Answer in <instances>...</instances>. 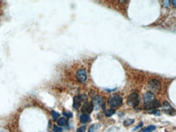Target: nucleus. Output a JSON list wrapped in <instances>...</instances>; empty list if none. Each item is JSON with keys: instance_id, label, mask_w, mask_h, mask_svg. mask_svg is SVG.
I'll use <instances>...</instances> for the list:
<instances>
[{"instance_id": "f257e3e1", "label": "nucleus", "mask_w": 176, "mask_h": 132, "mask_svg": "<svg viewBox=\"0 0 176 132\" xmlns=\"http://www.w3.org/2000/svg\"><path fill=\"white\" fill-rule=\"evenodd\" d=\"M123 104V98L119 95H115L111 97L108 100V105L111 107V109L114 108H119Z\"/></svg>"}, {"instance_id": "f03ea898", "label": "nucleus", "mask_w": 176, "mask_h": 132, "mask_svg": "<svg viewBox=\"0 0 176 132\" xmlns=\"http://www.w3.org/2000/svg\"><path fill=\"white\" fill-rule=\"evenodd\" d=\"M128 104L131 107H136L140 104V97L137 93H134L128 96Z\"/></svg>"}, {"instance_id": "7ed1b4c3", "label": "nucleus", "mask_w": 176, "mask_h": 132, "mask_svg": "<svg viewBox=\"0 0 176 132\" xmlns=\"http://www.w3.org/2000/svg\"><path fill=\"white\" fill-rule=\"evenodd\" d=\"M76 79L77 80L79 81L80 83L81 84H85L86 81H87V78H88V75H87V72L85 69H80L77 70L76 72Z\"/></svg>"}, {"instance_id": "20e7f679", "label": "nucleus", "mask_w": 176, "mask_h": 132, "mask_svg": "<svg viewBox=\"0 0 176 132\" xmlns=\"http://www.w3.org/2000/svg\"><path fill=\"white\" fill-rule=\"evenodd\" d=\"M94 110V104L92 102H87L81 108V112L85 114H91Z\"/></svg>"}, {"instance_id": "39448f33", "label": "nucleus", "mask_w": 176, "mask_h": 132, "mask_svg": "<svg viewBox=\"0 0 176 132\" xmlns=\"http://www.w3.org/2000/svg\"><path fill=\"white\" fill-rule=\"evenodd\" d=\"M161 106V103L160 101L158 100H153V101H151V102L149 103H147L144 105V109H157L158 107Z\"/></svg>"}, {"instance_id": "423d86ee", "label": "nucleus", "mask_w": 176, "mask_h": 132, "mask_svg": "<svg viewBox=\"0 0 176 132\" xmlns=\"http://www.w3.org/2000/svg\"><path fill=\"white\" fill-rule=\"evenodd\" d=\"M149 87L153 90V91H158L161 88V84L158 79H152L149 82Z\"/></svg>"}, {"instance_id": "0eeeda50", "label": "nucleus", "mask_w": 176, "mask_h": 132, "mask_svg": "<svg viewBox=\"0 0 176 132\" xmlns=\"http://www.w3.org/2000/svg\"><path fill=\"white\" fill-rule=\"evenodd\" d=\"M154 98H155V97H154L153 93H151V92H148L144 95L143 100H144V103L147 104V103H149V102H151V101H153L154 100Z\"/></svg>"}, {"instance_id": "6e6552de", "label": "nucleus", "mask_w": 176, "mask_h": 132, "mask_svg": "<svg viewBox=\"0 0 176 132\" xmlns=\"http://www.w3.org/2000/svg\"><path fill=\"white\" fill-rule=\"evenodd\" d=\"M81 101H82V100H81L80 96H76V97H74V99H73V108H74V109L77 110V109H80V105H81Z\"/></svg>"}, {"instance_id": "1a4fd4ad", "label": "nucleus", "mask_w": 176, "mask_h": 132, "mask_svg": "<svg viewBox=\"0 0 176 132\" xmlns=\"http://www.w3.org/2000/svg\"><path fill=\"white\" fill-rule=\"evenodd\" d=\"M80 121L82 123H84V124H85V123H89V121H91V118H90V116L89 115V114H81L80 115Z\"/></svg>"}, {"instance_id": "9d476101", "label": "nucleus", "mask_w": 176, "mask_h": 132, "mask_svg": "<svg viewBox=\"0 0 176 132\" xmlns=\"http://www.w3.org/2000/svg\"><path fill=\"white\" fill-rule=\"evenodd\" d=\"M57 123L59 126H64L67 124V120L66 118H60L57 120Z\"/></svg>"}, {"instance_id": "9b49d317", "label": "nucleus", "mask_w": 176, "mask_h": 132, "mask_svg": "<svg viewBox=\"0 0 176 132\" xmlns=\"http://www.w3.org/2000/svg\"><path fill=\"white\" fill-rule=\"evenodd\" d=\"M115 114V109H106V111H105V115L106 116V117H111V116H113L114 114Z\"/></svg>"}, {"instance_id": "f8f14e48", "label": "nucleus", "mask_w": 176, "mask_h": 132, "mask_svg": "<svg viewBox=\"0 0 176 132\" xmlns=\"http://www.w3.org/2000/svg\"><path fill=\"white\" fill-rule=\"evenodd\" d=\"M156 126H147V127H145L144 128L143 130H142V132H153V131H154L155 130H156Z\"/></svg>"}, {"instance_id": "ddd939ff", "label": "nucleus", "mask_w": 176, "mask_h": 132, "mask_svg": "<svg viewBox=\"0 0 176 132\" xmlns=\"http://www.w3.org/2000/svg\"><path fill=\"white\" fill-rule=\"evenodd\" d=\"M98 126H99V124H94V125H92V126L89 127V129L88 132H96V131L97 130L98 127H99Z\"/></svg>"}, {"instance_id": "4468645a", "label": "nucleus", "mask_w": 176, "mask_h": 132, "mask_svg": "<svg viewBox=\"0 0 176 132\" xmlns=\"http://www.w3.org/2000/svg\"><path fill=\"white\" fill-rule=\"evenodd\" d=\"M51 115H52V118H53L54 121H57L59 118V114L55 110L51 111Z\"/></svg>"}, {"instance_id": "2eb2a0df", "label": "nucleus", "mask_w": 176, "mask_h": 132, "mask_svg": "<svg viewBox=\"0 0 176 132\" xmlns=\"http://www.w3.org/2000/svg\"><path fill=\"white\" fill-rule=\"evenodd\" d=\"M134 121H134V119H128V120L124 121L123 124H124V126H129V125H131Z\"/></svg>"}, {"instance_id": "dca6fc26", "label": "nucleus", "mask_w": 176, "mask_h": 132, "mask_svg": "<svg viewBox=\"0 0 176 132\" xmlns=\"http://www.w3.org/2000/svg\"><path fill=\"white\" fill-rule=\"evenodd\" d=\"M53 131H54V132H62V131H63V129H62L60 126H55L54 128H53Z\"/></svg>"}, {"instance_id": "f3484780", "label": "nucleus", "mask_w": 176, "mask_h": 132, "mask_svg": "<svg viewBox=\"0 0 176 132\" xmlns=\"http://www.w3.org/2000/svg\"><path fill=\"white\" fill-rule=\"evenodd\" d=\"M85 130H86V126H80V128L77 129L76 132H85Z\"/></svg>"}, {"instance_id": "a211bd4d", "label": "nucleus", "mask_w": 176, "mask_h": 132, "mask_svg": "<svg viewBox=\"0 0 176 132\" xmlns=\"http://www.w3.org/2000/svg\"><path fill=\"white\" fill-rule=\"evenodd\" d=\"M63 115H64L65 117L68 118H72V114H71V112H63Z\"/></svg>"}, {"instance_id": "6ab92c4d", "label": "nucleus", "mask_w": 176, "mask_h": 132, "mask_svg": "<svg viewBox=\"0 0 176 132\" xmlns=\"http://www.w3.org/2000/svg\"><path fill=\"white\" fill-rule=\"evenodd\" d=\"M152 113H153V114H155V115H157V116H159V115H160V111H159V110H153Z\"/></svg>"}, {"instance_id": "aec40b11", "label": "nucleus", "mask_w": 176, "mask_h": 132, "mask_svg": "<svg viewBox=\"0 0 176 132\" xmlns=\"http://www.w3.org/2000/svg\"><path fill=\"white\" fill-rule=\"evenodd\" d=\"M171 3H173V5H174V7H175V0H173V1H171Z\"/></svg>"}]
</instances>
